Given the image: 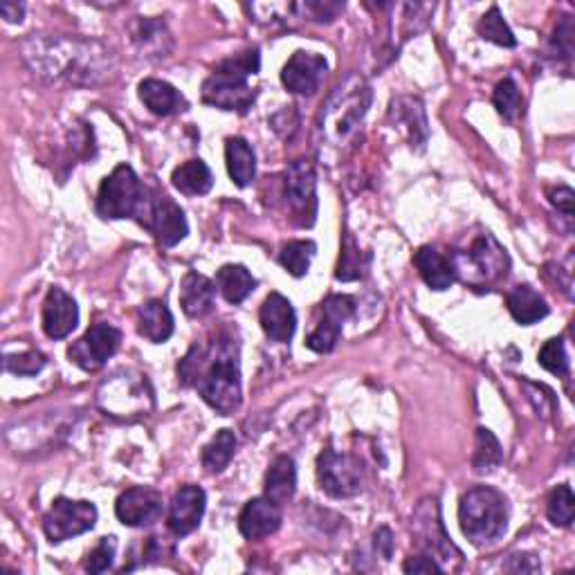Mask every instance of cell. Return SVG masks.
I'll list each match as a JSON object with an SVG mask.
<instances>
[{
	"mask_svg": "<svg viewBox=\"0 0 575 575\" xmlns=\"http://www.w3.org/2000/svg\"><path fill=\"white\" fill-rule=\"evenodd\" d=\"M97 524V508L93 501H75L59 497L43 517V533L48 542L61 544L72 537L93 531Z\"/></svg>",
	"mask_w": 575,
	"mask_h": 575,
	"instance_id": "obj_10",
	"label": "cell"
},
{
	"mask_svg": "<svg viewBox=\"0 0 575 575\" xmlns=\"http://www.w3.org/2000/svg\"><path fill=\"white\" fill-rule=\"evenodd\" d=\"M45 355L39 351H25V353H16V355H7L3 367L7 373L12 376H36L41 373L45 367Z\"/></svg>",
	"mask_w": 575,
	"mask_h": 575,
	"instance_id": "obj_39",
	"label": "cell"
},
{
	"mask_svg": "<svg viewBox=\"0 0 575 575\" xmlns=\"http://www.w3.org/2000/svg\"><path fill=\"white\" fill-rule=\"evenodd\" d=\"M292 9H297V12H301V18H308V21L331 23L344 9V3H333V0H306V3L292 5Z\"/></svg>",
	"mask_w": 575,
	"mask_h": 575,
	"instance_id": "obj_40",
	"label": "cell"
},
{
	"mask_svg": "<svg viewBox=\"0 0 575 575\" xmlns=\"http://www.w3.org/2000/svg\"><path fill=\"white\" fill-rule=\"evenodd\" d=\"M297 490V468L292 456L281 454L266 472V497L275 501V504H286L292 499Z\"/></svg>",
	"mask_w": 575,
	"mask_h": 575,
	"instance_id": "obj_26",
	"label": "cell"
},
{
	"mask_svg": "<svg viewBox=\"0 0 575 575\" xmlns=\"http://www.w3.org/2000/svg\"><path fill=\"white\" fill-rule=\"evenodd\" d=\"M0 14H3L7 23H21L23 14H25V5L23 3H9V0H5V3H0Z\"/></svg>",
	"mask_w": 575,
	"mask_h": 575,
	"instance_id": "obj_49",
	"label": "cell"
},
{
	"mask_svg": "<svg viewBox=\"0 0 575 575\" xmlns=\"http://www.w3.org/2000/svg\"><path fill=\"white\" fill-rule=\"evenodd\" d=\"M281 522H284L281 506L268 497H257L243 506L239 515V531L245 540H263V537L275 535Z\"/></svg>",
	"mask_w": 575,
	"mask_h": 575,
	"instance_id": "obj_18",
	"label": "cell"
},
{
	"mask_svg": "<svg viewBox=\"0 0 575 575\" xmlns=\"http://www.w3.org/2000/svg\"><path fill=\"white\" fill-rule=\"evenodd\" d=\"M317 245L313 241H290L279 252V263L292 277H306L315 259Z\"/></svg>",
	"mask_w": 575,
	"mask_h": 575,
	"instance_id": "obj_32",
	"label": "cell"
},
{
	"mask_svg": "<svg viewBox=\"0 0 575 575\" xmlns=\"http://www.w3.org/2000/svg\"><path fill=\"white\" fill-rule=\"evenodd\" d=\"M43 331L50 340H63L79 326V306L63 288H50L41 313Z\"/></svg>",
	"mask_w": 575,
	"mask_h": 575,
	"instance_id": "obj_16",
	"label": "cell"
},
{
	"mask_svg": "<svg viewBox=\"0 0 575 575\" xmlns=\"http://www.w3.org/2000/svg\"><path fill=\"white\" fill-rule=\"evenodd\" d=\"M151 191L142 185L131 164H117L111 176H106L97 194V216L104 221H122L135 218L142 221L149 205Z\"/></svg>",
	"mask_w": 575,
	"mask_h": 575,
	"instance_id": "obj_6",
	"label": "cell"
},
{
	"mask_svg": "<svg viewBox=\"0 0 575 575\" xmlns=\"http://www.w3.org/2000/svg\"><path fill=\"white\" fill-rule=\"evenodd\" d=\"M477 32L483 41L501 45V48H515L517 45L513 30H510L508 23L504 21V14H501V9L497 5H492L490 12L481 16Z\"/></svg>",
	"mask_w": 575,
	"mask_h": 575,
	"instance_id": "obj_33",
	"label": "cell"
},
{
	"mask_svg": "<svg viewBox=\"0 0 575 575\" xmlns=\"http://www.w3.org/2000/svg\"><path fill=\"white\" fill-rule=\"evenodd\" d=\"M138 93H140L142 104L158 117L176 115L187 108V99L182 97L180 90L176 86H171L169 81L144 79Z\"/></svg>",
	"mask_w": 575,
	"mask_h": 575,
	"instance_id": "obj_21",
	"label": "cell"
},
{
	"mask_svg": "<svg viewBox=\"0 0 575 575\" xmlns=\"http://www.w3.org/2000/svg\"><path fill=\"white\" fill-rule=\"evenodd\" d=\"M403 571L405 573H443L445 569L436 562V558H432V555L423 553V555H414V558H409L403 564Z\"/></svg>",
	"mask_w": 575,
	"mask_h": 575,
	"instance_id": "obj_45",
	"label": "cell"
},
{
	"mask_svg": "<svg viewBox=\"0 0 575 575\" xmlns=\"http://www.w3.org/2000/svg\"><path fill=\"white\" fill-rule=\"evenodd\" d=\"M551 45H553L555 52L562 54V57L571 59V54H573V21H571V16H562L560 25L555 27Z\"/></svg>",
	"mask_w": 575,
	"mask_h": 575,
	"instance_id": "obj_44",
	"label": "cell"
},
{
	"mask_svg": "<svg viewBox=\"0 0 575 575\" xmlns=\"http://www.w3.org/2000/svg\"><path fill=\"white\" fill-rule=\"evenodd\" d=\"M326 72L328 63L322 54L299 50L292 54L284 70H281V81H284V86L290 93L310 97L322 86Z\"/></svg>",
	"mask_w": 575,
	"mask_h": 575,
	"instance_id": "obj_14",
	"label": "cell"
},
{
	"mask_svg": "<svg viewBox=\"0 0 575 575\" xmlns=\"http://www.w3.org/2000/svg\"><path fill=\"white\" fill-rule=\"evenodd\" d=\"M492 104H495L497 113L508 122L517 120V117L524 113V97H522V90H519V86L515 84V79L506 77L499 81L495 88V95H492Z\"/></svg>",
	"mask_w": 575,
	"mask_h": 575,
	"instance_id": "obj_34",
	"label": "cell"
},
{
	"mask_svg": "<svg viewBox=\"0 0 575 575\" xmlns=\"http://www.w3.org/2000/svg\"><path fill=\"white\" fill-rule=\"evenodd\" d=\"M322 315L344 326L355 315V299L349 295H331L322 304Z\"/></svg>",
	"mask_w": 575,
	"mask_h": 575,
	"instance_id": "obj_43",
	"label": "cell"
},
{
	"mask_svg": "<svg viewBox=\"0 0 575 575\" xmlns=\"http://www.w3.org/2000/svg\"><path fill=\"white\" fill-rule=\"evenodd\" d=\"M178 378L185 387H196L214 412L232 416L243 400L239 342L227 331H218L209 344L196 342L178 364Z\"/></svg>",
	"mask_w": 575,
	"mask_h": 575,
	"instance_id": "obj_1",
	"label": "cell"
},
{
	"mask_svg": "<svg viewBox=\"0 0 575 575\" xmlns=\"http://www.w3.org/2000/svg\"><path fill=\"white\" fill-rule=\"evenodd\" d=\"M140 225L146 227L164 248H173V245L185 241L189 234V223L182 207L176 200L167 194H158V191L149 196V205H146Z\"/></svg>",
	"mask_w": 575,
	"mask_h": 575,
	"instance_id": "obj_11",
	"label": "cell"
},
{
	"mask_svg": "<svg viewBox=\"0 0 575 575\" xmlns=\"http://www.w3.org/2000/svg\"><path fill=\"white\" fill-rule=\"evenodd\" d=\"M537 362H540L546 371L553 373V376H560V378L569 376L567 349H564V342L560 340V337H555V340H549L542 346L540 355H537Z\"/></svg>",
	"mask_w": 575,
	"mask_h": 575,
	"instance_id": "obj_37",
	"label": "cell"
},
{
	"mask_svg": "<svg viewBox=\"0 0 575 575\" xmlns=\"http://www.w3.org/2000/svg\"><path fill=\"white\" fill-rule=\"evenodd\" d=\"M115 549H117V542L113 535L102 537V542H99L93 551L88 553V558L84 562V569L90 573H104L113 567V560H115Z\"/></svg>",
	"mask_w": 575,
	"mask_h": 575,
	"instance_id": "obj_42",
	"label": "cell"
},
{
	"mask_svg": "<svg viewBox=\"0 0 575 575\" xmlns=\"http://www.w3.org/2000/svg\"><path fill=\"white\" fill-rule=\"evenodd\" d=\"M99 405L106 414L117 418H133L146 416L153 407V391L144 376H113L99 387Z\"/></svg>",
	"mask_w": 575,
	"mask_h": 575,
	"instance_id": "obj_8",
	"label": "cell"
},
{
	"mask_svg": "<svg viewBox=\"0 0 575 575\" xmlns=\"http://www.w3.org/2000/svg\"><path fill=\"white\" fill-rule=\"evenodd\" d=\"M369 102H371L369 86L358 77L349 79V84L335 88L333 97L328 99V104L324 106L322 131L335 140L346 138V135L353 131V126L362 120L364 113H367Z\"/></svg>",
	"mask_w": 575,
	"mask_h": 575,
	"instance_id": "obj_7",
	"label": "cell"
},
{
	"mask_svg": "<svg viewBox=\"0 0 575 575\" xmlns=\"http://www.w3.org/2000/svg\"><path fill=\"white\" fill-rule=\"evenodd\" d=\"M414 266L425 284L436 292L447 290L456 281L450 259H445L441 252L430 248V245H423V248L414 254Z\"/></svg>",
	"mask_w": 575,
	"mask_h": 575,
	"instance_id": "obj_23",
	"label": "cell"
},
{
	"mask_svg": "<svg viewBox=\"0 0 575 575\" xmlns=\"http://www.w3.org/2000/svg\"><path fill=\"white\" fill-rule=\"evenodd\" d=\"M171 182L180 194L205 196L209 194V189L214 187V176H212V169H209L203 160L194 158V160L182 162L180 167L173 169Z\"/></svg>",
	"mask_w": 575,
	"mask_h": 575,
	"instance_id": "obj_27",
	"label": "cell"
},
{
	"mask_svg": "<svg viewBox=\"0 0 575 575\" xmlns=\"http://www.w3.org/2000/svg\"><path fill=\"white\" fill-rule=\"evenodd\" d=\"M340 335H342V326L331 322V319L322 317L319 326L308 335L306 346L315 353H331L337 346V342H340Z\"/></svg>",
	"mask_w": 575,
	"mask_h": 575,
	"instance_id": "obj_38",
	"label": "cell"
},
{
	"mask_svg": "<svg viewBox=\"0 0 575 575\" xmlns=\"http://www.w3.org/2000/svg\"><path fill=\"white\" fill-rule=\"evenodd\" d=\"M450 266L454 279L474 290H492L506 281L510 272V257L504 245L488 230L468 239V243L450 254Z\"/></svg>",
	"mask_w": 575,
	"mask_h": 575,
	"instance_id": "obj_4",
	"label": "cell"
},
{
	"mask_svg": "<svg viewBox=\"0 0 575 575\" xmlns=\"http://www.w3.org/2000/svg\"><path fill=\"white\" fill-rule=\"evenodd\" d=\"M315 169L306 160L292 162L286 171V196L292 212L299 216V225H313L317 214Z\"/></svg>",
	"mask_w": 575,
	"mask_h": 575,
	"instance_id": "obj_13",
	"label": "cell"
},
{
	"mask_svg": "<svg viewBox=\"0 0 575 575\" xmlns=\"http://www.w3.org/2000/svg\"><path fill=\"white\" fill-rule=\"evenodd\" d=\"M259 322L263 333H266L270 340L290 342L297 328V315L295 308H292V304L284 295L272 292V295H268V299L263 301Z\"/></svg>",
	"mask_w": 575,
	"mask_h": 575,
	"instance_id": "obj_19",
	"label": "cell"
},
{
	"mask_svg": "<svg viewBox=\"0 0 575 575\" xmlns=\"http://www.w3.org/2000/svg\"><path fill=\"white\" fill-rule=\"evenodd\" d=\"M506 304L515 322L522 326L537 324L540 319L549 315V306H546L544 297L535 288L526 286V284L510 290Z\"/></svg>",
	"mask_w": 575,
	"mask_h": 575,
	"instance_id": "obj_24",
	"label": "cell"
},
{
	"mask_svg": "<svg viewBox=\"0 0 575 575\" xmlns=\"http://www.w3.org/2000/svg\"><path fill=\"white\" fill-rule=\"evenodd\" d=\"M216 286L221 290V295L230 304H241L248 299L254 288H257V279L252 277V272L241 266V263H227L216 275Z\"/></svg>",
	"mask_w": 575,
	"mask_h": 575,
	"instance_id": "obj_29",
	"label": "cell"
},
{
	"mask_svg": "<svg viewBox=\"0 0 575 575\" xmlns=\"http://www.w3.org/2000/svg\"><path fill=\"white\" fill-rule=\"evenodd\" d=\"M459 524L474 546H490L504 537L508 528V506L501 492L477 486L459 501Z\"/></svg>",
	"mask_w": 575,
	"mask_h": 575,
	"instance_id": "obj_5",
	"label": "cell"
},
{
	"mask_svg": "<svg viewBox=\"0 0 575 575\" xmlns=\"http://www.w3.org/2000/svg\"><path fill=\"white\" fill-rule=\"evenodd\" d=\"M225 162L227 173L236 187L252 185L254 176H257V158L248 140L243 138H230L225 142Z\"/></svg>",
	"mask_w": 575,
	"mask_h": 575,
	"instance_id": "obj_25",
	"label": "cell"
},
{
	"mask_svg": "<svg viewBox=\"0 0 575 575\" xmlns=\"http://www.w3.org/2000/svg\"><path fill=\"white\" fill-rule=\"evenodd\" d=\"M504 569L510 571V573H537V571L542 569V564L531 553H517V555H513V558L508 560V564H506Z\"/></svg>",
	"mask_w": 575,
	"mask_h": 575,
	"instance_id": "obj_46",
	"label": "cell"
},
{
	"mask_svg": "<svg viewBox=\"0 0 575 575\" xmlns=\"http://www.w3.org/2000/svg\"><path fill=\"white\" fill-rule=\"evenodd\" d=\"M173 315L162 299H151L138 310V331L151 344L167 342L173 335Z\"/></svg>",
	"mask_w": 575,
	"mask_h": 575,
	"instance_id": "obj_22",
	"label": "cell"
},
{
	"mask_svg": "<svg viewBox=\"0 0 575 575\" xmlns=\"http://www.w3.org/2000/svg\"><path fill=\"white\" fill-rule=\"evenodd\" d=\"M207 497L205 490L198 486H182L176 495H173L169 504L167 526L173 535L185 537L194 533L200 526V519L205 515Z\"/></svg>",
	"mask_w": 575,
	"mask_h": 575,
	"instance_id": "obj_17",
	"label": "cell"
},
{
	"mask_svg": "<svg viewBox=\"0 0 575 575\" xmlns=\"http://www.w3.org/2000/svg\"><path fill=\"white\" fill-rule=\"evenodd\" d=\"M364 261L360 250L355 248V243L351 236H346L344 248H342V259H340V268H337L335 277L340 281H355L364 275Z\"/></svg>",
	"mask_w": 575,
	"mask_h": 575,
	"instance_id": "obj_41",
	"label": "cell"
},
{
	"mask_svg": "<svg viewBox=\"0 0 575 575\" xmlns=\"http://www.w3.org/2000/svg\"><path fill=\"white\" fill-rule=\"evenodd\" d=\"M546 515H549L553 526H562L567 528L573 524V515H575V497L569 483H562V486L555 488L549 501H546Z\"/></svg>",
	"mask_w": 575,
	"mask_h": 575,
	"instance_id": "obj_35",
	"label": "cell"
},
{
	"mask_svg": "<svg viewBox=\"0 0 575 575\" xmlns=\"http://www.w3.org/2000/svg\"><path fill=\"white\" fill-rule=\"evenodd\" d=\"M216 284L198 272H187L180 284V306L189 317H205L214 310Z\"/></svg>",
	"mask_w": 575,
	"mask_h": 575,
	"instance_id": "obj_20",
	"label": "cell"
},
{
	"mask_svg": "<svg viewBox=\"0 0 575 575\" xmlns=\"http://www.w3.org/2000/svg\"><path fill=\"white\" fill-rule=\"evenodd\" d=\"M389 115L396 120V126L407 124V135L412 146H425L427 142V120L421 99L416 97H398L391 102Z\"/></svg>",
	"mask_w": 575,
	"mask_h": 575,
	"instance_id": "obj_28",
	"label": "cell"
},
{
	"mask_svg": "<svg viewBox=\"0 0 575 575\" xmlns=\"http://www.w3.org/2000/svg\"><path fill=\"white\" fill-rule=\"evenodd\" d=\"M122 344L120 328L113 324H95L90 326L86 335L77 340L68 349V358L72 364H77L84 371H97L113 358Z\"/></svg>",
	"mask_w": 575,
	"mask_h": 575,
	"instance_id": "obj_12",
	"label": "cell"
},
{
	"mask_svg": "<svg viewBox=\"0 0 575 575\" xmlns=\"http://www.w3.org/2000/svg\"><path fill=\"white\" fill-rule=\"evenodd\" d=\"M167 39H169L167 27H164V23L158 21V18H140L133 30V41L140 45V50L144 52L158 50L162 52V57H164V52H167L162 41H167Z\"/></svg>",
	"mask_w": 575,
	"mask_h": 575,
	"instance_id": "obj_36",
	"label": "cell"
},
{
	"mask_svg": "<svg viewBox=\"0 0 575 575\" xmlns=\"http://www.w3.org/2000/svg\"><path fill=\"white\" fill-rule=\"evenodd\" d=\"M549 200L553 207H558V212L564 216H573V207H575V194L571 187H558L549 191Z\"/></svg>",
	"mask_w": 575,
	"mask_h": 575,
	"instance_id": "obj_47",
	"label": "cell"
},
{
	"mask_svg": "<svg viewBox=\"0 0 575 575\" xmlns=\"http://www.w3.org/2000/svg\"><path fill=\"white\" fill-rule=\"evenodd\" d=\"M504 463V450L488 427H479L477 438H474V456L472 468L477 474H490L495 472L499 465Z\"/></svg>",
	"mask_w": 575,
	"mask_h": 575,
	"instance_id": "obj_31",
	"label": "cell"
},
{
	"mask_svg": "<svg viewBox=\"0 0 575 575\" xmlns=\"http://www.w3.org/2000/svg\"><path fill=\"white\" fill-rule=\"evenodd\" d=\"M373 540H376L378 555H382L385 560H391V553H394V537H391L389 528L387 526L378 528V533L373 535Z\"/></svg>",
	"mask_w": 575,
	"mask_h": 575,
	"instance_id": "obj_48",
	"label": "cell"
},
{
	"mask_svg": "<svg viewBox=\"0 0 575 575\" xmlns=\"http://www.w3.org/2000/svg\"><path fill=\"white\" fill-rule=\"evenodd\" d=\"M317 479L326 495L349 499L364 490V465L358 456L328 447L317 459Z\"/></svg>",
	"mask_w": 575,
	"mask_h": 575,
	"instance_id": "obj_9",
	"label": "cell"
},
{
	"mask_svg": "<svg viewBox=\"0 0 575 575\" xmlns=\"http://www.w3.org/2000/svg\"><path fill=\"white\" fill-rule=\"evenodd\" d=\"M25 59L36 75L70 84H95L111 70V52L95 41L32 39L25 45Z\"/></svg>",
	"mask_w": 575,
	"mask_h": 575,
	"instance_id": "obj_2",
	"label": "cell"
},
{
	"mask_svg": "<svg viewBox=\"0 0 575 575\" xmlns=\"http://www.w3.org/2000/svg\"><path fill=\"white\" fill-rule=\"evenodd\" d=\"M162 508V495L158 490L135 486L117 497L115 515L124 526L144 528L158 522Z\"/></svg>",
	"mask_w": 575,
	"mask_h": 575,
	"instance_id": "obj_15",
	"label": "cell"
},
{
	"mask_svg": "<svg viewBox=\"0 0 575 575\" xmlns=\"http://www.w3.org/2000/svg\"><path fill=\"white\" fill-rule=\"evenodd\" d=\"M236 454V436L232 430H221L203 447L200 461L209 474H221Z\"/></svg>",
	"mask_w": 575,
	"mask_h": 575,
	"instance_id": "obj_30",
	"label": "cell"
},
{
	"mask_svg": "<svg viewBox=\"0 0 575 575\" xmlns=\"http://www.w3.org/2000/svg\"><path fill=\"white\" fill-rule=\"evenodd\" d=\"M261 68L259 50H245L241 54L221 61L216 70L205 79L203 84V102L245 115L257 99V88L250 86V77H254Z\"/></svg>",
	"mask_w": 575,
	"mask_h": 575,
	"instance_id": "obj_3",
	"label": "cell"
}]
</instances>
